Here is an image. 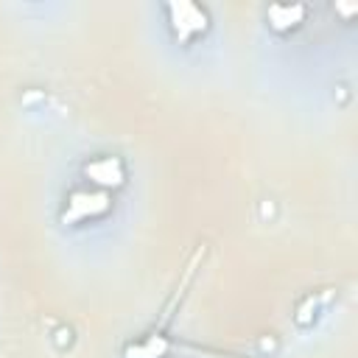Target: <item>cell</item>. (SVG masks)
Returning <instances> with one entry per match:
<instances>
[{"instance_id":"3","label":"cell","mask_w":358,"mask_h":358,"mask_svg":"<svg viewBox=\"0 0 358 358\" xmlns=\"http://www.w3.org/2000/svg\"><path fill=\"white\" fill-rule=\"evenodd\" d=\"M84 173L95 185H101V187H117V185H123V165H120L117 157H98V159L87 162Z\"/></svg>"},{"instance_id":"2","label":"cell","mask_w":358,"mask_h":358,"mask_svg":"<svg viewBox=\"0 0 358 358\" xmlns=\"http://www.w3.org/2000/svg\"><path fill=\"white\" fill-rule=\"evenodd\" d=\"M168 14H171V22H173V31L179 36V42H187L193 34H201L207 28V11L196 3H171L168 6Z\"/></svg>"},{"instance_id":"5","label":"cell","mask_w":358,"mask_h":358,"mask_svg":"<svg viewBox=\"0 0 358 358\" xmlns=\"http://www.w3.org/2000/svg\"><path fill=\"white\" fill-rule=\"evenodd\" d=\"M165 350H168V341H165L159 333H154V336H148L143 344L126 347V358H162Z\"/></svg>"},{"instance_id":"4","label":"cell","mask_w":358,"mask_h":358,"mask_svg":"<svg viewBox=\"0 0 358 358\" xmlns=\"http://www.w3.org/2000/svg\"><path fill=\"white\" fill-rule=\"evenodd\" d=\"M302 17H305V6H299V3H294V6L291 3H277V6L268 8V22L277 31H288V28L299 25Z\"/></svg>"},{"instance_id":"1","label":"cell","mask_w":358,"mask_h":358,"mask_svg":"<svg viewBox=\"0 0 358 358\" xmlns=\"http://www.w3.org/2000/svg\"><path fill=\"white\" fill-rule=\"evenodd\" d=\"M109 196L103 190H78L67 199V207L62 213V221L64 224H76V221H84V218H92V215H101L109 210Z\"/></svg>"}]
</instances>
